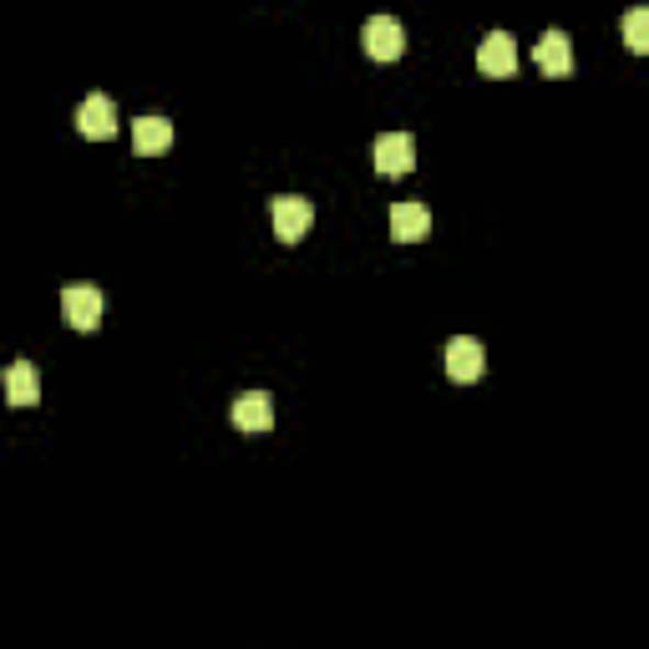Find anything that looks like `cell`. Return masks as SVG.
Returning a JSON list of instances; mask_svg holds the SVG:
<instances>
[{"label":"cell","mask_w":649,"mask_h":649,"mask_svg":"<svg viewBox=\"0 0 649 649\" xmlns=\"http://www.w3.org/2000/svg\"><path fill=\"white\" fill-rule=\"evenodd\" d=\"M533 61L548 71V77H563V71H573V41L569 31H544V41L533 46Z\"/></svg>","instance_id":"cell-10"},{"label":"cell","mask_w":649,"mask_h":649,"mask_svg":"<svg viewBox=\"0 0 649 649\" xmlns=\"http://www.w3.org/2000/svg\"><path fill=\"white\" fill-rule=\"evenodd\" d=\"M624 46H629V52H645L649 46V11L645 5L624 11Z\"/></svg>","instance_id":"cell-13"},{"label":"cell","mask_w":649,"mask_h":649,"mask_svg":"<svg viewBox=\"0 0 649 649\" xmlns=\"http://www.w3.org/2000/svg\"><path fill=\"white\" fill-rule=\"evenodd\" d=\"M360 41H366V56H376V61H396V56L406 52V26H401L396 15H371L366 31H360Z\"/></svg>","instance_id":"cell-2"},{"label":"cell","mask_w":649,"mask_h":649,"mask_svg":"<svg viewBox=\"0 0 649 649\" xmlns=\"http://www.w3.org/2000/svg\"><path fill=\"white\" fill-rule=\"evenodd\" d=\"M426 228H432V213H426L422 199H401L391 203V239L396 244H416L426 239Z\"/></svg>","instance_id":"cell-8"},{"label":"cell","mask_w":649,"mask_h":649,"mask_svg":"<svg viewBox=\"0 0 649 649\" xmlns=\"http://www.w3.org/2000/svg\"><path fill=\"white\" fill-rule=\"evenodd\" d=\"M478 67L488 77H513L517 71V41L513 31H488V41L478 46Z\"/></svg>","instance_id":"cell-6"},{"label":"cell","mask_w":649,"mask_h":649,"mask_svg":"<svg viewBox=\"0 0 649 649\" xmlns=\"http://www.w3.org/2000/svg\"><path fill=\"white\" fill-rule=\"evenodd\" d=\"M441 366H447L451 381H478L488 356H482V340L478 335H457V340L441 345Z\"/></svg>","instance_id":"cell-3"},{"label":"cell","mask_w":649,"mask_h":649,"mask_svg":"<svg viewBox=\"0 0 649 649\" xmlns=\"http://www.w3.org/2000/svg\"><path fill=\"white\" fill-rule=\"evenodd\" d=\"M77 127H81V137H112V133H118V107H112V97H107V92L81 97Z\"/></svg>","instance_id":"cell-7"},{"label":"cell","mask_w":649,"mask_h":649,"mask_svg":"<svg viewBox=\"0 0 649 649\" xmlns=\"http://www.w3.org/2000/svg\"><path fill=\"white\" fill-rule=\"evenodd\" d=\"M234 426L239 432H269L275 426V401H269V391H244V396H234Z\"/></svg>","instance_id":"cell-9"},{"label":"cell","mask_w":649,"mask_h":649,"mask_svg":"<svg viewBox=\"0 0 649 649\" xmlns=\"http://www.w3.org/2000/svg\"><path fill=\"white\" fill-rule=\"evenodd\" d=\"M269 213H275V234L284 244L305 239V228L315 224V209H310L305 193H275V199H269Z\"/></svg>","instance_id":"cell-1"},{"label":"cell","mask_w":649,"mask_h":649,"mask_svg":"<svg viewBox=\"0 0 649 649\" xmlns=\"http://www.w3.org/2000/svg\"><path fill=\"white\" fill-rule=\"evenodd\" d=\"M61 315H67L71 331H97V320H102V290L97 284H67L61 290Z\"/></svg>","instance_id":"cell-4"},{"label":"cell","mask_w":649,"mask_h":649,"mask_svg":"<svg viewBox=\"0 0 649 649\" xmlns=\"http://www.w3.org/2000/svg\"><path fill=\"white\" fill-rule=\"evenodd\" d=\"M168 143H172V122L168 118H137L133 122V147L137 153H168Z\"/></svg>","instance_id":"cell-12"},{"label":"cell","mask_w":649,"mask_h":649,"mask_svg":"<svg viewBox=\"0 0 649 649\" xmlns=\"http://www.w3.org/2000/svg\"><path fill=\"white\" fill-rule=\"evenodd\" d=\"M36 396H41L36 366H31V360H15L11 371H5V401H11V406H36Z\"/></svg>","instance_id":"cell-11"},{"label":"cell","mask_w":649,"mask_h":649,"mask_svg":"<svg viewBox=\"0 0 649 649\" xmlns=\"http://www.w3.org/2000/svg\"><path fill=\"white\" fill-rule=\"evenodd\" d=\"M376 168H381L385 178L411 172V168H416V137H411V133H381V137H376Z\"/></svg>","instance_id":"cell-5"}]
</instances>
